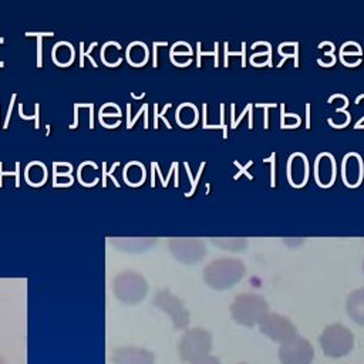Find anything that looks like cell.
<instances>
[{
	"instance_id": "obj_4",
	"label": "cell",
	"mask_w": 364,
	"mask_h": 364,
	"mask_svg": "<svg viewBox=\"0 0 364 364\" xmlns=\"http://www.w3.org/2000/svg\"><path fill=\"white\" fill-rule=\"evenodd\" d=\"M212 348V337L203 328L186 330L179 343V354L183 361L195 363L206 357Z\"/></svg>"
},
{
	"instance_id": "obj_6",
	"label": "cell",
	"mask_w": 364,
	"mask_h": 364,
	"mask_svg": "<svg viewBox=\"0 0 364 364\" xmlns=\"http://www.w3.org/2000/svg\"><path fill=\"white\" fill-rule=\"evenodd\" d=\"M169 250L183 264H196L208 253L206 243L199 237H171Z\"/></svg>"
},
{
	"instance_id": "obj_18",
	"label": "cell",
	"mask_w": 364,
	"mask_h": 364,
	"mask_svg": "<svg viewBox=\"0 0 364 364\" xmlns=\"http://www.w3.org/2000/svg\"><path fill=\"white\" fill-rule=\"evenodd\" d=\"M0 364H6V360L1 355H0Z\"/></svg>"
},
{
	"instance_id": "obj_16",
	"label": "cell",
	"mask_w": 364,
	"mask_h": 364,
	"mask_svg": "<svg viewBox=\"0 0 364 364\" xmlns=\"http://www.w3.org/2000/svg\"><path fill=\"white\" fill-rule=\"evenodd\" d=\"M37 44H38V51H37V55H38V65L41 64V38L38 37L37 40Z\"/></svg>"
},
{
	"instance_id": "obj_9",
	"label": "cell",
	"mask_w": 364,
	"mask_h": 364,
	"mask_svg": "<svg viewBox=\"0 0 364 364\" xmlns=\"http://www.w3.org/2000/svg\"><path fill=\"white\" fill-rule=\"evenodd\" d=\"M259 326L263 334L282 344L297 336L294 324L287 317L277 313H267Z\"/></svg>"
},
{
	"instance_id": "obj_3",
	"label": "cell",
	"mask_w": 364,
	"mask_h": 364,
	"mask_svg": "<svg viewBox=\"0 0 364 364\" xmlns=\"http://www.w3.org/2000/svg\"><path fill=\"white\" fill-rule=\"evenodd\" d=\"M318 341L324 354L336 358L343 357L351 351L354 344V336L346 326L334 323L323 330Z\"/></svg>"
},
{
	"instance_id": "obj_17",
	"label": "cell",
	"mask_w": 364,
	"mask_h": 364,
	"mask_svg": "<svg viewBox=\"0 0 364 364\" xmlns=\"http://www.w3.org/2000/svg\"><path fill=\"white\" fill-rule=\"evenodd\" d=\"M53 31H47V33H26V36H53Z\"/></svg>"
},
{
	"instance_id": "obj_1",
	"label": "cell",
	"mask_w": 364,
	"mask_h": 364,
	"mask_svg": "<svg viewBox=\"0 0 364 364\" xmlns=\"http://www.w3.org/2000/svg\"><path fill=\"white\" fill-rule=\"evenodd\" d=\"M246 272L245 263L237 257H218L203 267L205 283L215 290H225L235 286Z\"/></svg>"
},
{
	"instance_id": "obj_19",
	"label": "cell",
	"mask_w": 364,
	"mask_h": 364,
	"mask_svg": "<svg viewBox=\"0 0 364 364\" xmlns=\"http://www.w3.org/2000/svg\"><path fill=\"white\" fill-rule=\"evenodd\" d=\"M1 65H4V63H3V61H0V67H1Z\"/></svg>"
},
{
	"instance_id": "obj_5",
	"label": "cell",
	"mask_w": 364,
	"mask_h": 364,
	"mask_svg": "<svg viewBox=\"0 0 364 364\" xmlns=\"http://www.w3.org/2000/svg\"><path fill=\"white\" fill-rule=\"evenodd\" d=\"M114 291L121 301L132 304L141 301L145 297L148 291V283L139 273L127 270L115 277Z\"/></svg>"
},
{
	"instance_id": "obj_13",
	"label": "cell",
	"mask_w": 364,
	"mask_h": 364,
	"mask_svg": "<svg viewBox=\"0 0 364 364\" xmlns=\"http://www.w3.org/2000/svg\"><path fill=\"white\" fill-rule=\"evenodd\" d=\"M192 364H220V363H219L218 358H215V357H212V355H206V357H202V358L196 360V361L192 363Z\"/></svg>"
},
{
	"instance_id": "obj_12",
	"label": "cell",
	"mask_w": 364,
	"mask_h": 364,
	"mask_svg": "<svg viewBox=\"0 0 364 364\" xmlns=\"http://www.w3.org/2000/svg\"><path fill=\"white\" fill-rule=\"evenodd\" d=\"M210 242L226 252H236V253L245 250L247 246V240L245 237H212Z\"/></svg>"
},
{
	"instance_id": "obj_14",
	"label": "cell",
	"mask_w": 364,
	"mask_h": 364,
	"mask_svg": "<svg viewBox=\"0 0 364 364\" xmlns=\"http://www.w3.org/2000/svg\"><path fill=\"white\" fill-rule=\"evenodd\" d=\"M18 166H20V164L17 162V164H16V172H3V171H1V162H0V186L3 185V183H1L3 175H16V185L18 186V183H20V182H18Z\"/></svg>"
},
{
	"instance_id": "obj_8",
	"label": "cell",
	"mask_w": 364,
	"mask_h": 364,
	"mask_svg": "<svg viewBox=\"0 0 364 364\" xmlns=\"http://www.w3.org/2000/svg\"><path fill=\"white\" fill-rule=\"evenodd\" d=\"M279 357L282 364H310L314 357V350L309 340L294 336L282 344Z\"/></svg>"
},
{
	"instance_id": "obj_15",
	"label": "cell",
	"mask_w": 364,
	"mask_h": 364,
	"mask_svg": "<svg viewBox=\"0 0 364 364\" xmlns=\"http://www.w3.org/2000/svg\"><path fill=\"white\" fill-rule=\"evenodd\" d=\"M14 100H16V94L11 95V101H10V105H9V111H7V117H6V121H4V128L9 125V119H10V115H11V111H13V104H14Z\"/></svg>"
},
{
	"instance_id": "obj_7",
	"label": "cell",
	"mask_w": 364,
	"mask_h": 364,
	"mask_svg": "<svg viewBox=\"0 0 364 364\" xmlns=\"http://www.w3.org/2000/svg\"><path fill=\"white\" fill-rule=\"evenodd\" d=\"M154 304L161 309L162 311L168 313L173 328L176 330H182L188 326L189 323V311L185 309L183 303L175 296L172 294L168 289L159 290L155 297H154Z\"/></svg>"
},
{
	"instance_id": "obj_20",
	"label": "cell",
	"mask_w": 364,
	"mask_h": 364,
	"mask_svg": "<svg viewBox=\"0 0 364 364\" xmlns=\"http://www.w3.org/2000/svg\"><path fill=\"white\" fill-rule=\"evenodd\" d=\"M363 269H364V262H363Z\"/></svg>"
},
{
	"instance_id": "obj_2",
	"label": "cell",
	"mask_w": 364,
	"mask_h": 364,
	"mask_svg": "<svg viewBox=\"0 0 364 364\" xmlns=\"http://www.w3.org/2000/svg\"><path fill=\"white\" fill-rule=\"evenodd\" d=\"M267 313V301L256 293H240L230 304V314L233 320L247 327L259 324Z\"/></svg>"
},
{
	"instance_id": "obj_11",
	"label": "cell",
	"mask_w": 364,
	"mask_h": 364,
	"mask_svg": "<svg viewBox=\"0 0 364 364\" xmlns=\"http://www.w3.org/2000/svg\"><path fill=\"white\" fill-rule=\"evenodd\" d=\"M346 309L353 321L364 326V287L355 289L348 294Z\"/></svg>"
},
{
	"instance_id": "obj_10",
	"label": "cell",
	"mask_w": 364,
	"mask_h": 364,
	"mask_svg": "<svg viewBox=\"0 0 364 364\" xmlns=\"http://www.w3.org/2000/svg\"><path fill=\"white\" fill-rule=\"evenodd\" d=\"M114 364H154L155 355L141 347H118L111 357Z\"/></svg>"
}]
</instances>
